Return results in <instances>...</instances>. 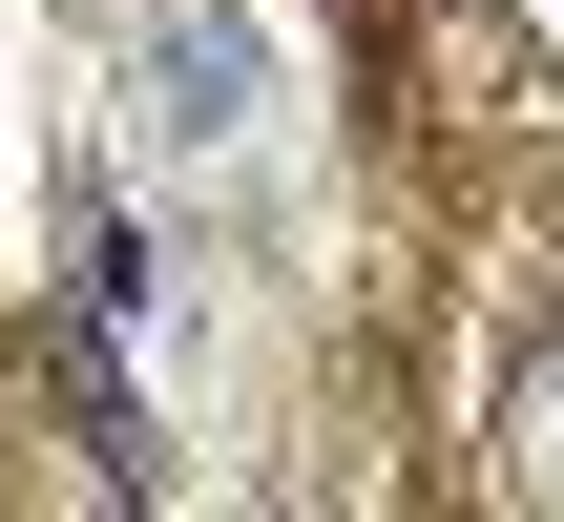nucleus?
Returning <instances> with one entry per match:
<instances>
[{
	"label": "nucleus",
	"instance_id": "nucleus-1",
	"mask_svg": "<svg viewBox=\"0 0 564 522\" xmlns=\"http://www.w3.org/2000/svg\"><path fill=\"white\" fill-rule=\"evenodd\" d=\"M147 126H167V146H230V126H251V21H167V42H147Z\"/></svg>",
	"mask_w": 564,
	"mask_h": 522
}]
</instances>
